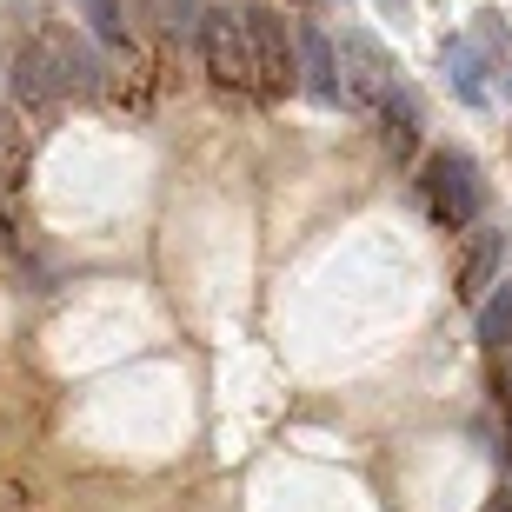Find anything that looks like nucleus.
<instances>
[{
  "label": "nucleus",
  "instance_id": "f257e3e1",
  "mask_svg": "<svg viewBox=\"0 0 512 512\" xmlns=\"http://www.w3.org/2000/svg\"><path fill=\"white\" fill-rule=\"evenodd\" d=\"M94 87H100V60L74 34H60V27L34 34L14 60V94L20 100H60V94H94Z\"/></svg>",
  "mask_w": 512,
  "mask_h": 512
},
{
  "label": "nucleus",
  "instance_id": "f03ea898",
  "mask_svg": "<svg viewBox=\"0 0 512 512\" xmlns=\"http://www.w3.org/2000/svg\"><path fill=\"white\" fill-rule=\"evenodd\" d=\"M419 193H426V213H433L446 233H459V227H473L479 220V207H486V187H479V167L466 160V153H433L426 160V180H419Z\"/></svg>",
  "mask_w": 512,
  "mask_h": 512
},
{
  "label": "nucleus",
  "instance_id": "7ed1b4c3",
  "mask_svg": "<svg viewBox=\"0 0 512 512\" xmlns=\"http://www.w3.org/2000/svg\"><path fill=\"white\" fill-rule=\"evenodd\" d=\"M200 40H207V67H213V80H220V87H240V94H266L260 54H253V34H247V14H207Z\"/></svg>",
  "mask_w": 512,
  "mask_h": 512
},
{
  "label": "nucleus",
  "instance_id": "20e7f679",
  "mask_svg": "<svg viewBox=\"0 0 512 512\" xmlns=\"http://www.w3.org/2000/svg\"><path fill=\"white\" fill-rule=\"evenodd\" d=\"M340 80H346V94H353V100H373V107H386V94L399 87V67H393V54H386L380 40L340 34Z\"/></svg>",
  "mask_w": 512,
  "mask_h": 512
},
{
  "label": "nucleus",
  "instance_id": "39448f33",
  "mask_svg": "<svg viewBox=\"0 0 512 512\" xmlns=\"http://www.w3.org/2000/svg\"><path fill=\"white\" fill-rule=\"evenodd\" d=\"M293 54H300V87L320 107H333V100L346 94V80H340V54H333V40H326L320 20H293Z\"/></svg>",
  "mask_w": 512,
  "mask_h": 512
},
{
  "label": "nucleus",
  "instance_id": "423d86ee",
  "mask_svg": "<svg viewBox=\"0 0 512 512\" xmlns=\"http://www.w3.org/2000/svg\"><path fill=\"white\" fill-rule=\"evenodd\" d=\"M247 34H253V54H260V80L266 94H280V87H293V60H286V20L266 14V7H247Z\"/></svg>",
  "mask_w": 512,
  "mask_h": 512
},
{
  "label": "nucleus",
  "instance_id": "0eeeda50",
  "mask_svg": "<svg viewBox=\"0 0 512 512\" xmlns=\"http://www.w3.org/2000/svg\"><path fill=\"white\" fill-rule=\"evenodd\" d=\"M499 260H506V233H499V227H479L473 247H466V260H459L453 293H459V300H479V293L499 280Z\"/></svg>",
  "mask_w": 512,
  "mask_h": 512
},
{
  "label": "nucleus",
  "instance_id": "6e6552de",
  "mask_svg": "<svg viewBox=\"0 0 512 512\" xmlns=\"http://www.w3.org/2000/svg\"><path fill=\"white\" fill-rule=\"evenodd\" d=\"M446 80H453V94L466 100V107H486V100H493V80H486V60H479L473 34L446 40Z\"/></svg>",
  "mask_w": 512,
  "mask_h": 512
},
{
  "label": "nucleus",
  "instance_id": "1a4fd4ad",
  "mask_svg": "<svg viewBox=\"0 0 512 512\" xmlns=\"http://www.w3.org/2000/svg\"><path fill=\"white\" fill-rule=\"evenodd\" d=\"M380 133H386V153H393V160H413V153H419V100H413V87H406V80L386 94Z\"/></svg>",
  "mask_w": 512,
  "mask_h": 512
},
{
  "label": "nucleus",
  "instance_id": "9d476101",
  "mask_svg": "<svg viewBox=\"0 0 512 512\" xmlns=\"http://www.w3.org/2000/svg\"><path fill=\"white\" fill-rule=\"evenodd\" d=\"M473 47H479V60H486V80H493L499 100H506V94H512V27H506L499 14H479Z\"/></svg>",
  "mask_w": 512,
  "mask_h": 512
},
{
  "label": "nucleus",
  "instance_id": "9b49d317",
  "mask_svg": "<svg viewBox=\"0 0 512 512\" xmlns=\"http://www.w3.org/2000/svg\"><path fill=\"white\" fill-rule=\"evenodd\" d=\"M80 14L94 20V34L107 40V47H120V40H127V20H120V0H80Z\"/></svg>",
  "mask_w": 512,
  "mask_h": 512
},
{
  "label": "nucleus",
  "instance_id": "f8f14e48",
  "mask_svg": "<svg viewBox=\"0 0 512 512\" xmlns=\"http://www.w3.org/2000/svg\"><path fill=\"white\" fill-rule=\"evenodd\" d=\"M153 7H160V27H173V34H193V0H153Z\"/></svg>",
  "mask_w": 512,
  "mask_h": 512
},
{
  "label": "nucleus",
  "instance_id": "ddd939ff",
  "mask_svg": "<svg viewBox=\"0 0 512 512\" xmlns=\"http://www.w3.org/2000/svg\"><path fill=\"white\" fill-rule=\"evenodd\" d=\"M479 512H512V493H493V499H486Z\"/></svg>",
  "mask_w": 512,
  "mask_h": 512
},
{
  "label": "nucleus",
  "instance_id": "4468645a",
  "mask_svg": "<svg viewBox=\"0 0 512 512\" xmlns=\"http://www.w3.org/2000/svg\"><path fill=\"white\" fill-rule=\"evenodd\" d=\"M0 233H7V227H0Z\"/></svg>",
  "mask_w": 512,
  "mask_h": 512
}]
</instances>
